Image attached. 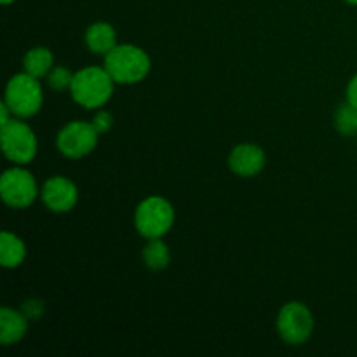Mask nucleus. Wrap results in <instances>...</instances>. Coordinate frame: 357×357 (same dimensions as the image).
Instances as JSON below:
<instances>
[{
    "mask_svg": "<svg viewBox=\"0 0 357 357\" xmlns=\"http://www.w3.org/2000/svg\"><path fill=\"white\" fill-rule=\"evenodd\" d=\"M84 42L93 54L105 58L119 44L117 31L107 21H96L87 26L86 33H84Z\"/></svg>",
    "mask_w": 357,
    "mask_h": 357,
    "instance_id": "f8f14e48",
    "label": "nucleus"
},
{
    "mask_svg": "<svg viewBox=\"0 0 357 357\" xmlns=\"http://www.w3.org/2000/svg\"><path fill=\"white\" fill-rule=\"evenodd\" d=\"M0 2H2L3 6H10V3H14V2H16V0H0Z\"/></svg>",
    "mask_w": 357,
    "mask_h": 357,
    "instance_id": "412c9836",
    "label": "nucleus"
},
{
    "mask_svg": "<svg viewBox=\"0 0 357 357\" xmlns=\"http://www.w3.org/2000/svg\"><path fill=\"white\" fill-rule=\"evenodd\" d=\"M347 3H351V6H357V0H345Z\"/></svg>",
    "mask_w": 357,
    "mask_h": 357,
    "instance_id": "4be33fe9",
    "label": "nucleus"
},
{
    "mask_svg": "<svg viewBox=\"0 0 357 357\" xmlns=\"http://www.w3.org/2000/svg\"><path fill=\"white\" fill-rule=\"evenodd\" d=\"M267 155L257 143H239L229 153V167L241 178L258 176L265 169Z\"/></svg>",
    "mask_w": 357,
    "mask_h": 357,
    "instance_id": "9d476101",
    "label": "nucleus"
},
{
    "mask_svg": "<svg viewBox=\"0 0 357 357\" xmlns=\"http://www.w3.org/2000/svg\"><path fill=\"white\" fill-rule=\"evenodd\" d=\"M91 122H93L94 128L98 129L100 135H107V132L114 128V115H112L108 110H101L100 108Z\"/></svg>",
    "mask_w": 357,
    "mask_h": 357,
    "instance_id": "a211bd4d",
    "label": "nucleus"
},
{
    "mask_svg": "<svg viewBox=\"0 0 357 357\" xmlns=\"http://www.w3.org/2000/svg\"><path fill=\"white\" fill-rule=\"evenodd\" d=\"M0 143L6 159L17 166H28L38 153L37 135L24 119L13 117L7 124L0 126Z\"/></svg>",
    "mask_w": 357,
    "mask_h": 357,
    "instance_id": "39448f33",
    "label": "nucleus"
},
{
    "mask_svg": "<svg viewBox=\"0 0 357 357\" xmlns=\"http://www.w3.org/2000/svg\"><path fill=\"white\" fill-rule=\"evenodd\" d=\"M115 80L105 66H86L73 75L70 96L86 110H100L114 96Z\"/></svg>",
    "mask_w": 357,
    "mask_h": 357,
    "instance_id": "f03ea898",
    "label": "nucleus"
},
{
    "mask_svg": "<svg viewBox=\"0 0 357 357\" xmlns=\"http://www.w3.org/2000/svg\"><path fill=\"white\" fill-rule=\"evenodd\" d=\"M345 101H349L357 108V73L349 80L347 89H345Z\"/></svg>",
    "mask_w": 357,
    "mask_h": 357,
    "instance_id": "6ab92c4d",
    "label": "nucleus"
},
{
    "mask_svg": "<svg viewBox=\"0 0 357 357\" xmlns=\"http://www.w3.org/2000/svg\"><path fill=\"white\" fill-rule=\"evenodd\" d=\"M40 199L52 213H68L79 202V188L70 178L56 174L47 178L40 188Z\"/></svg>",
    "mask_w": 357,
    "mask_h": 357,
    "instance_id": "1a4fd4ad",
    "label": "nucleus"
},
{
    "mask_svg": "<svg viewBox=\"0 0 357 357\" xmlns=\"http://www.w3.org/2000/svg\"><path fill=\"white\" fill-rule=\"evenodd\" d=\"M3 103L10 108L14 117L24 119V121L35 117L44 105L40 79L26 72L13 75L6 84Z\"/></svg>",
    "mask_w": 357,
    "mask_h": 357,
    "instance_id": "7ed1b4c3",
    "label": "nucleus"
},
{
    "mask_svg": "<svg viewBox=\"0 0 357 357\" xmlns=\"http://www.w3.org/2000/svg\"><path fill=\"white\" fill-rule=\"evenodd\" d=\"M142 258L149 271L160 272L171 264V251L162 239H149L142 251Z\"/></svg>",
    "mask_w": 357,
    "mask_h": 357,
    "instance_id": "2eb2a0df",
    "label": "nucleus"
},
{
    "mask_svg": "<svg viewBox=\"0 0 357 357\" xmlns=\"http://www.w3.org/2000/svg\"><path fill=\"white\" fill-rule=\"evenodd\" d=\"M0 197L7 208L28 209L40 197V188L26 167L14 164L0 176Z\"/></svg>",
    "mask_w": 357,
    "mask_h": 357,
    "instance_id": "423d86ee",
    "label": "nucleus"
},
{
    "mask_svg": "<svg viewBox=\"0 0 357 357\" xmlns=\"http://www.w3.org/2000/svg\"><path fill=\"white\" fill-rule=\"evenodd\" d=\"M333 124L342 136H357V108L345 101L335 112Z\"/></svg>",
    "mask_w": 357,
    "mask_h": 357,
    "instance_id": "dca6fc26",
    "label": "nucleus"
},
{
    "mask_svg": "<svg viewBox=\"0 0 357 357\" xmlns=\"http://www.w3.org/2000/svg\"><path fill=\"white\" fill-rule=\"evenodd\" d=\"M28 316L13 307L0 309V344L3 347L20 344L28 333Z\"/></svg>",
    "mask_w": 357,
    "mask_h": 357,
    "instance_id": "9b49d317",
    "label": "nucleus"
},
{
    "mask_svg": "<svg viewBox=\"0 0 357 357\" xmlns=\"http://www.w3.org/2000/svg\"><path fill=\"white\" fill-rule=\"evenodd\" d=\"M173 204L162 195H150L143 199L135 209V229L142 237L162 239L174 225Z\"/></svg>",
    "mask_w": 357,
    "mask_h": 357,
    "instance_id": "20e7f679",
    "label": "nucleus"
},
{
    "mask_svg": "<svg viewBox=\"0 0 357 357\" xmlns=\"http://www.w3.org/2000/svg\"><path fill=\"white\" fill-rule=\"evenodd\" d=\"M26 260V244L14 232L0 234V264L3 268H17Z\"/></svg>",
    "mask_w": 357,
    "mask_h": 357,
    "instance_id": "ddd939ff",
    "label": "nucleus"
},
{
    "mask_svg": "<svg viewBox=\"0 0 357 357\" xmlns=\"http://www.w3.org/2000/svg\"><path fill=\"white\" fill-rule=\"evenodd\" d=\"M103 66L115 84L135 86L143 82L152 70L149 52L135 44H117L103 59Z\"/></svg>",
    "mask_w": 357,
    "mask_h": 357,
    "instance_id": "f257e3e1",
    "label": "nucleus"
},
{
    "mask_svg": "<svg viewBox=\"0 0 357 357\" xmlns=\"http://www.w3.org/2000/svg\"><path fill=\"white\" fill-rule=\"evenodd\" d=\"M52 68H54V54L45 45L31 47L23 56V72L30 73L37 79H45Z\"/></svg>",
    "mask_w": 357,
    "mask_h": 357,
    "instance_id": "4468645a",
    "label": "nucleus"
},
{
    "mask_svg": "<svg viewBox=\"0 0 357 357\" xmlns=\"http://www.w3.org/2000/svg\"><path fill=\"white\" fill-rule=\"evenodd\" d=\"M275 328L288 345H302L314 333V316L302 302H288L281 307L275 319Z\"/></svg>",
    "mask_w": 357,
    "mask_h": 357,
    "instance_id": "6e6552de",
    "label": "nucleus"
},
{
    "mask_svg": "<svg viewBox=\"0 0 357 357\" xmlns=\"http://www.w3.org/2000/svg\"><path fill=\"white\" fill-rule=\"evenodd\" d=\"M100 136L93 122L72 121L63 126L56 135V149L66 159L79 160L94 152Z\"/></svg>",
    "mask_w": 357,
    "mask_h": 357,
    "instance_id": "0eeeda50",
    "label": "nucleus"
},
{
    "mask_svg": "<svg viewBox=\"0 0 357 357\" xmlns=\"http://www.w3.org/2000/svg\"><path fill=\"white\" fill-rule=\"evenodd\" d=\"M13 117L14 115H13V112H10V108L2 101V103H0V126L7 124V122H9Z\"/></svg>",
    "mask_w": 357,
    "mask_h": 357,
    "instance_id": "aec40b11",
    "label": "nucleus"
},
{
    "mask_svg": "<svg viewBox=\"0 0 357 357\" xmlns=\"http://www.w3.org/2000/svg\"><path fill=\"white\" fill-rule=\"evenodd\" d=\"M73 75L75 72L68 70L66 66H54V68L49 72V75L45 77L49 87L52 91H58V93H65V91H70L73 82Z\"/></svg>",
    "mask_w": 357,
    "mask_h": 357,
    "instance_id": "f3484780",
    "label": "nucleus"
}]
</instances>
